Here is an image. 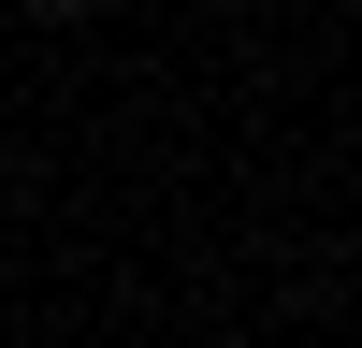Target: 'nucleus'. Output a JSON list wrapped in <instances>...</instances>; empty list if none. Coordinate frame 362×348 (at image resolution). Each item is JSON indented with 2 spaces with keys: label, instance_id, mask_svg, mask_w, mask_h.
<instances>
[{
  "label": "nucleus",
  "instance_id": "nucleus-1",
  "mask_svg": "<svg viewBox=\"0 0 362 348\" xmlns=\"http://www.w3.org/2000/svg\"><path fill=\"white\" fill-rule=\"evenodd\" d=\"M58 15H73V0H58Z\"/></svg>",
  "mask_w": 362,
  "mask_h": 348
}]
</instances>
